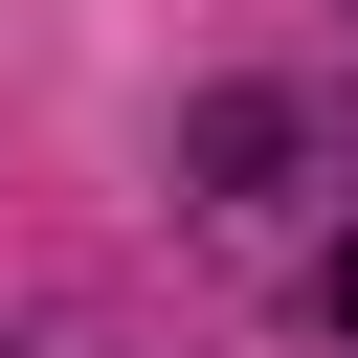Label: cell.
<instances>
[{"label": "cell", "instance_id": "1", "mask_svg": "<svg viewBox=\"0 0 358 358\" xmlns=\"http://www.w3.org/2000/svg\"><path fill=\"white\" fill-rule=\"evenodd\" d=\"M179 157H201V179H268V157H291V112H268V90H201V112H179Z\"/></svg>", "mask_w": 358, "mask_h": 358}]
</instances>
